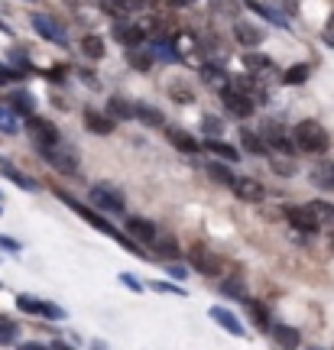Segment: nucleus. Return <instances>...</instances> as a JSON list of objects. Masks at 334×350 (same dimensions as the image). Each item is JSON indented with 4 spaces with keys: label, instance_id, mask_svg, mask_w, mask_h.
Instances as JSON below:
<instances>
[{
    "label": "nucleus",
    "instance_id": "1",
    "mask_svg": "<svg viewBox=\"0 0 334 350\" xmlns=\"http://www.w3.org/2000/svg\"><path fill=\"white\" fill-rule=\"evenodd\" d=\"M292 143H296V150L309 152V156H322L331 146V137H328V130L318 120H302V124H296Z\"/></svg>",
    "mask_w": 334,
    "mask_h": 350
},
{
    "label": "nucleus",
    "instance_id": "2",
    "mask_svg": "<svg viewBox=\"0 0 334 350\" xmlns=\"http://www.w3.org/2000/svg\"><path fill=\"white\" fill-rule=\"evenodd\" d=\"M55 198L62 201V204H68V208H72V211L78 214L81 221H88V224L94 227V230H101V234H107V237H114V234H117V227H114L111 221H107V217H104V214L98 211V208H88V204H81V201L72 198V195H68L65 188H55Z\"/></svg>",
    "mask_w": 334,
    "mask_h": 350
},
{
    "label": "nucleus",
    "instance_id": "3",
    "mask_svg": "<svg viewBox=\"0 0 334 350\" xmlns=\"http://www.w3.org/2000/svg\"><path fill=\"white\" fill-rule=\"evenodd\" d=\"M88 198H91V204H94L98 211H107V214H124V208H127L124 191H120L117 185H111V182H101V185H91V191H88Z\"/></svg>",
    "mask_w": 334,
    "mask_h": 350
},
{
    "label": "nucleus",
    "instance_id": "4",
    "mask_svg": "<svg viewBox=\"0 0 334 350\" xmlns=\"http://www.w3.org/2000/svg\"><path fill=\"white\" fill-rule=\"evenodd\" d=\"M42 152V159L55 169V172H62V175H72L75 169H78V150L75 146H68V143H52V146H46V150H39Z\"/></svg>",
    "mask_w": 334,
    "mask_h": 350
},
{
    "label": "nucleus",
    "instance_id": "5",
    "mask_svg": "<svg viewBox=\"0 0 334 350\" xmlns=\"http://www.w3.org/2000/svg\"><path fill=\"white\" fill-rule=\"evenodd\" d=\"M26 133H29V139H33V146L36 150H46V146H52V143H59V126L52 124V120H46V117H36V113H29L26 117Z\"/></svg>",
    "mask_w": 334,
    "mask_h": 350
},
{
    "label": "nucleus",
    "instance_id": "6",
    "mask_svg": "<svg viewBox=\"0 0 334 350\" xmlns=\"http://www.w3.org/2000/svg\"><path fill=\"white\" fill-rule=\"evenodd\" d=\"M16 308L26 314H36V318H49V321H62L65 318V308L55 305V301H46V299H36V295H16Z\"/></svg>",
    "mask_w": 334,
    "mask_h": 350
},
{
    "label": "nucleus",
    "instance_id": "7",
    "mask_svg": "<svg viewBox=\"0 0 334 350\" xmlns=\"http://www.w3.org/2000/svg\"><path fill=\"white\" fill-rule=\"evenodd\" d=\"M29 23H33V29H36V36H42L46 42H55V46H65V42H68V29H65V23H59L55 16L36 13Z\"/></svg>",
    "mask_w": 334,
    "mask_h": 350
},
{
    "label": "nucleus",
    "instance_id": "8",
    "mask_svg": "<svg viewBox=\"0 0 334 350\" xmlns=\"http://www.w3.org/2000/svg\"><path fill=\"white\" fill-rule=\"evenodd\" d=\"M188 262H192V269L201 275H221L224 262L218 253H211L208 247H201V243H195L192 250H188Z\"/></svg>",
    "mask_w": 334,
    "mask_h": 350
},
{
    "label": "nucleus",
    "instance_id": "9",
    "mask_svg": "<svg viewBox=\"0 0 334 350\" xmlns=\"http://www.w3.org/2000/svg\"><path fill=\"white\" fill-rule=\"evenodd\" d=\"M221 104H224V111L231 113V117H237V120H247L250 113H253V100L244 94V91H237V88H221Z\"/></svg>",
    "mask_w": 334,
    "mask_h": 350
},
{
    "label": "nucleus",
    "instance_id": "10",
    "mask_svg": "<svg viewBox=\"0 0 334 350\" xmlns=\"http://www.w3.org/2000/svg\"><path fill=\"white\" fill-rule=\"evenodd\" d=\"M260 137H263V143H266L270 150H276V152H289V156H296V143H292V137H289V133H285V130H283L279 124H276V120H263Z\"/></svg>",
    "mask_w": 334,
    "mask_h": 350
},
{
    "label": "nucleus",
    "instance_id": "11",
    "mask_svg": "<svg viewBox=\"0 0 334 350\" xmlns=\"http://www.w3.org/2000/svg\"><path fill=\"white\" fill-rule=\"evenodd\" d=\"M283 214H285V221L292 224V230H305V234L322 230V227H318V217L311 211V204H289Z\"/></svg>",
    "mask_w": 334,
    "mask_h": 350
},
{
    "label": "nucleus",
    "instance_id": "12",
    "mask_svg": "<svg viewBox=\"0 0 334 350\" xmlns=\"http://www.w3.org/2000/svg\"><path fill=\"white\" fill-rule=\"evenodd\" d=\"M111 36L120 42V46H140V42H146V26L143 23H127V20H120V23H114Z\"/></svg>",
    "mask_w": 334,
    "mask_h": 350
},
{
    "label": "nucleus",
    "instance_id": "13",
    "mask_svg": "<svg viewBox=\"0 0 334 350\" xmlns=\"http://www.w3.org/2000/svg\"><path fill=\"white\" fill-rule=\"evenodd\" d=\"M231 188L237 191V198L247 201V204H260V201L266 198V188H263L257 178H250V175H237Z\"/></svg>",
    "mask_w": 334,
    "mask_h": 350
},
{
    "label": "nucleus",
    "instance_id": "14",
    "mask_svg": "<svg viewBox=\"0 0 334 350\" xmlns=\"http://www.w3.org/2000/svg\"><path fill=\"white\" fill-rule=\"evenodd\" d=\"M244 65H247V72H253V75L260 78L263 85L272 81V78H279V68H276L266 55H260V52H247V55H244Z\"/></svg>",
    "mask_w": 334,
    "mask_h": 350
},
{
    "label": "nucleus",
    "instance_id": "15",
    "mask_svg": "<svg viewBox=\"0 0 334 350\" xmlns=\"http://www.w3.org/2000/svg\"><path fill=\"white\" fill-rule=\"evenodd\" d=\"M166 137H169V143H172L179 152H185V156H198L201 152V143L188 130H182V126H166Z\"/></svg>",
    "mask_w": 334,
    "mask_h": 350
},
{
    "label": "nucleus",
    "instance_id": "16",
    "mask_svg": "<svg viewBox=\"0 0 334 350\" xmlns=\"http://www.w3.org/2000/svg\"><path fill=\"white\" fill-rule=\"evenodd\" d=\"M234 39L240 42V46L253 49V46H260L263 39H266V33H263L257 23H244V20H234Z\"/></svg>",
    "mask_w": 334,
    "mask_h": 350
},
{
    "label": "nucleus",
    "instance_id": "17",
    "mask_svg": "<svg viewBox=\"0 0 334 350\" xmlns=\"http://www.w3.org/2000/svg\"><path fill=\"white\" fill-rule=\"evenodd\" d=\"M146 49L153 52V59H156V62H179V59H182V52H179V46H175V42H169V39H149L146 42Z\"/></svg>",
    "mask_w": 334,
    "mask_h": 350
},
{
    "label": "nucleus",
    "instance_id": "18",
    "mask_svg": "<svg viewBox=\"0 0 334 350\" xmlns=\"http://www.w3.org/2000/svg\"><path fill=\"white\" fill-rule=\"evenodd\" d=\"M211 321L221 325L224 331L234 334V338H247V334H244V325H240V318H237L231 308H211Z\"/></svg>",
    "mask_w": 334,
    "mask_h": 350
},
{
    "label": "nucleus",
    "instance_id": "19",
    "mask_svg": "<svg viewBox=\"0 0 334 350\" xmlns=\"http://www.w3.org/2000/svg\"><path fill=\"white\" fill-rule=\"evenodd\" d=\"M127 65L136 68V72H149L156 59H153V52L146 49V42H140V46H127Z\"/></svg>",
    "mask_w": 334,
    "mask_h": 350
},
{
    "label": "nucleus",
    "instance_id": "20",
    "mask_svg": "<svg viewBox=\"0 0 334 350\" xmlns=\"http://www.w3.org/2000/svg\"><path fill=\"white\" fill-rule=\"evenodd\" d=\"M127 234L133 240H140V243H149V240L156 237V224L146 221V217H140V214H133V217H127Z\"/></svg>",
    "mask_w": 334,
    "mask_h": 350
},
{
    "label": "nucleus",
    "instance_id": "21",
    "mask_svg": "<svg viewBox=\"0 0 334 350\" xmlns=\"http://www.w3.org/2000/svg\"><path fill=\"white\" fill-rule=\"evenodd\" d=\"M149 247H153V250H156V256H159V260H179V240L172 237V234H159V230H156V237L149 240Z\"/></svg>",
    "mask_w": 334,
    "mask_h": 350
},
{
    "label": "nucleus",
    "instance_id": "22",
    "mask_svg": "<svg viewBox=\"0 0 334 350\" xmlns=\"http://www.w3.org/2000/svg\"><path fill=\"white\" fill-rule=\"evenodd\" d=\"M201 150L214 152V156H218V159H224V163H240V150H237V146H231V143H224V139H218V137H208L205 143H201Z\"/></svg>",
    "mask_w": 334,
    "mask_h": 350
},
{
    "label": "nucleus",
    "instance_id": "23",
    "mask_svg": "<svg viewBox=\"0 0 334 350\" xmlns=\"http://www.w3.org/2000/svg\"><path fill=\"white\" fill-rule=\"evenodd\" d=\"M309 178H311V185L318 188V191H334V163H318L315 169L309 172Z\"/></svg>",
    "mask_w": 334,
    "mask_h": 350
},
{
    "label": "nucleus",
    "instance_id": "24",
    "mask_svg": "<svg viewBox=\"0 0 334 350\" xmlns=\"http://www.w3.org/2000/svg\"><path fill=\"white\" fill-rule=\"evenodd\" d=\"M114 124H117V120H111L107 113H98L94 107H88V111H85V126L91 130V133H98V137L114 133Z\"/></svg>",
    "mask_w": 334,
    "mask_h": 350
},
{
    "label": "nucleus",
    "instance_id": "25",
    "mask_svg": "<svg viewBox=\"0 0 334 350\" xmlns=\"http://www.w3.org/2000/svg\"><path fill=\"white\" fill-rule=\"evenodd\" d=\"M0 175H3V178H10L13 185L23 188V191H39V182H36V178H29V175H23L20 169H13V165L7 163V159L0 163Z\"/></svg>",
    "mask_w": 334,
    "mask_h": 350
},
{
    "label": "nucleus",
    "instance_id": "26",
    "mask_svg": "<svg viewBox=\"0 0 334 350\" xmlns=\"http://www.w3.org/2000/svg\"><path fill=\"white\" fill-rule=\"evenodd\" d=\"M240 146H244V152H253V156H270V146H266L260 133H253L250 126H240Z\"/></svg>",
    "mask_w": 334,
    "mask_h": 350
},
{
    "label": "nucleus",
    "instance_id": "27",
    "mask_svg": "<svg viewBox=\"0 0 334 350\" xmlns=\"http://www.w3.org/2000/svg\"><path fill=\"white\" fill-rule=\"evenodd\" d=\"M107 117H111V120H133V117H136V107L127 98L114 94V98L107 100Z\"/></svg>",
    "mask_w": 334,
    "mask_h": 350
},
{
    "label": "nucleus",
    "instance_id": "28",
    "mask_svg": "<svg viewBox=\"0 0 334 350\" xmlns=\"http://www.w3.org/2000/svg\"><path fill=\"white\" fill-rule=\"evenodd\" d=\"M7 100H10V111L20 113V117H29V113H36V98H33L29 91H13Z\"/></svg>",
    "mask_w": 334,
    "mask_h": 350
},
{
    "label": "nucleus",
    "instance_id": "29",
    "mask_svg": "<svg viewBox=\"0 0 334 350\" xmlns=\"http://www.w3.org/2000/svg\"><path fill=\"white\" fill-rule=\"evenodd\" d=\"M201 78H205V85H211L214 91H221V88L231 85V78L224 75V68L214 62H201Z\"/></svg>",
    "mask_w": 334,
    "mask_h": 350
},
{
    "label": "nucleus",
    "instance_id": "30",
    "mask_svg": "<svg viewBox=\"0 0 334 350\" xmlns=\"http://www.w3.org/2000/svg\"><path fill=\"white\" fill-rule=\"evenodd\" d=\"M270 334H272V340H276V344H283V347H298V344H302V334H298L296 327H289V325H272Z\"/></svg>",
    "mask_w": 334,
    "mask_h": 350
},
{
    "label": "nucleus",
    "instance_id": "31",
    "mask_svg": "<svg viewBox=\"0 0 334 350\" xmlns=\"http://www.w3.org/2000/svg\"><path fill=\"white\" fill-rule=\"evenodd\" d=\"M247 314H250V321L260 327V331H270V327H272L270 308H266L263 301H250V299H247Z\"/></svg>",
    "mask_w": 334,
    "mask_h": 350
},
{
    "label": "nucleus",
    "instance_id": "32",
    "mask_svg": "<svg viewBox=\"0 0 334 350\" xmlns=\"http://www.w3.org/2000/svg\"><path fill=\"white\" fill-rule=\"evenodd\" d=\"M309 75H311V68L305 62H296V65H289L283 75H279V81L283 85H305L309 81Z\"/></svg>",
    "mask_w": 334,
    "mask_h": 350
},
{
    "label": "nucleus",
    "instance_id": "33",
    "mask_svg": "<svg viewBox=\"0 0 334 350\" xmlns=\"http://www.w3.org/2000/svg\"><path fill=\"white\" fill-rule=\"evenodd\" d=\"M136 107V120H143L146 126H166V117H162L159 107H153V104H133Z\"/></svg>",
    "mask_w": 334,
    "mask_h": 350
},
{
    "label": "nucleus",
    "instance_id": "34",
    "mask_svg": "<svg viewBox=\"0 0 334 350\" xmlns=\"http://www.w3.org/2000/svg\"><path fill=\"white\" fill-rule=\"evenodd\" d=\"M16 340H20V325L7 314H0V347H10Z\"/></svg>",
    "mask_w": 334,
    "mask_h": 350
},
{
    "label": "nucleus",
    "instance_id": "35",
    "mask_svg": "<svg viewBox=\"0 0 334 350\" xmlns=\"http://www.w3.org/2000/svg\"><path fill=\"white\" fill-rule=\"evenodd\" d=\"M311 211H315V217H318V227H328V230H334V204L331 201H309Z\"/></svg>",
    "mask_w": 334,
    "mask_h": 350
},
{
    "label": "nucleus",
    "instance_id": "36",
    "mask_svg": "<svg viewBox=\"0 0 334 350\" xmlns=\"http://www.w3.org/2000/svg\"><path fill=\"white\" fill-rule=\"evenodd\" d=\"M205 169H208V175L218 182V185H234L237 175L231 172V163H208Z\"/></svg>",
    "mask_w": 334,
    "mask_h": 350
},
{
    "label": "nucleus",
    "instance_id": "37",
    "mask_svg": "<svg viewBox=\"0 0 334 350\" xmlns=\"http://www.w3.org/2000/svg\"><path fill=\"white\" fill-rule=\"evenodd\" d=\"M247 10H253L257 16H263V20H270V23H276L279 29H289V23L283 20V13L270 10V7H263V3H253V0H247Z\"/></svg>",
    "mask_w": 334,
    "mask_h": 350
},
{
    "label": "nucleus",
    "instance_id": "38",
    "mask_svg": "<svg viewBox=\"0 0 334 350\" xmlns=\"http://www.w3.org/2000/svg\"><path fill=\"white\" fill-rule=\"evenodd\" d=\"M221 295H227V299H237V301H247V286L240 282V279H224L221 282Z\"/></svg>",
    "mask_w": 334,
    "mask_h": 350
},
{
    "label": "nucleus",
    "instance_id": "39",
    "mask_svg": "<svg viewBox=\"0 0 334 350\" xmlns=\"http://www.w3.org/2000/svg\"><path fill=\"white\" fill-rule=\"evenodd\" d=\"M81 52H85L88 59H104V39L94 36V33H88L81 39Z\"/></svg>",
    "mask_w": 334,
    "mask_h": 350
},
{
    "label": "nucleus",
    "instance_id": "40",
    "mask_svg": "<svg viewBox=\"0 0 334 350\" xmlns=\"http://www.w3.org/2000/svg\"><path fill=\"white\" fill-rule=\"evenodd\" d=\"M0 133H7V137L20 133V120H16V113L10 107H0Z\"/></svg>",
    "mask_w": 334,
    "mask_h": 350
},
{
    "label": "nucleus",
    "instance_id": "41",
    "mask_svg": "<svg viewBox=\"0 0 334 350\" xmlns=\"http://www.w3.org/2000/svg\"><path fill=\"white\" fill-rule=\"evenodd\" d=\"M270 165H272V172H279V175H296V159L289 152H279L276 159H270Z\"/></svg>",
    "mask_w": 334,
    "mask_h": 350
},
{
    "label": "nucleus",
    "instance_id": "42",
    "mask_svg": "<svg viewBox=\"0 0 334 350\" xmlns=\"http://www.w3.org/2000/svg\"><path fill=\"white\" fill-rule=\"evenodd\" d=\"M10 65L16 68V72H23V75H29V72H33V62H29L26 49H10Z\"/></svg>",
    "mask_w": 334,
    "mask_h": 350
},
{
    "label": "nucleus",
    "instance_id": "43",
    "mask_svg": "<svg viewBox=\"0 0 334 350\" xmlns=\"http://www.w3.org/2000/svg\"><path fill=\"white\" fill-rule=\"evenodd\" d=\"M221 130H224L221 117H211V113L201 117V133H205V137H221Z\"/></svg>",
    "mask_w": 334,
    "mask_h": 350
},
{
    "label": "nucleus",
    "instance_id": "44",
    "mask_svg": "<svg viewBox=\"0 0 334 350\" xmlns=\"http://www.w3.org/2000/svg\"><path fill=\"white\" fill-rule=\"evenodd\" d=\"M211 7H214V13H224V16H231V20H237V13H240V3H237V0H211Z\"/></svg>",
    "mask_w": 334,
    "mask_h": 350
},
{
    "label": "nucleus",
    "instance_id": "45",
    "mask_svg": "<svg viewBox=\"0 0 334 350\" xmlns=\"http://www.w3.org/2000/svg\"><path fill=\"white\" fill-rule=\"evenodd\" d=\"M114 7L120 13H140V10H146V3L149 0H111Z\"/></svg>",
    "mask_w": 334,
    "mask_h": 350
},
{
    "label": "nucleus",
    "instance_id": "46",
    "mask_svg": "<svg viewBox=\"0 0 334 350\" xmlns=\"http://www.w3.org/2000/svg\"><path fill=\"white\" fill-rule=\"evenodd\" d=\"M23 72H16L13 65H0V85H10V81H20Z\"/></svg>",
    "mask_w": 334,
    "mask_h": 350
},
{
    "label": "nucleus",
    "instance_id": "47",
    "mask_svg": "<svg viewBox=\"0 0 334 350\" xmlns=\"http://www.w3.org/2000/svg\"><path fill=\"white\" fill-rule=\"evenodd\" d=\"M172 98L179 100V104H192L195 94H192V88H185V85H172Z\"/></svg>",
    "mask_w": 334,
    "mask_h": 350
},
{
    "label": "nucleus",
    "instance_id": "48",
    "mask_svg": "<svg viewBox=\"0 0 334 350\" xmlns=\"http://www.w3.org/2000/svg\"><path fill=\"white\" fill-rule=\"evenodd\" d=\"M149 288L166 292V295H185V288H182V286H172V282H149Z\"/></svg>",
    "mask_w": 334,
    "mask_h": 350
},
{
    "label": "nucleus",
    "instance_id": "49",
    "mask_svg": "<svg viewBox=\"0 0 334 350\" xmlns=\"http://www.w3.org/2000/svg\"><path fill=\"white\" fill-rule=\"evenodd\" d=\"M120 282H124V286L130 288V292H143V282H140V279H136L133 273H120Z\"/></svg>",
    "mask_w": 334,
    "mask_h": 350
},
{
    "label": "nucleus",
    "instance_id": "50",
    "mask_svg": "<svg viewBox=\"0 0 334 350\" xmlns=\"http://www.w3.org/2000/svg\"><path fill=\"white\" fill-rule=\"evenodd\" d=\"M166 273L172 275V279H185V275H188V269H185V266H179V262H175V260H169V266H166Z\"/></svg>",
    "mask_w": 334,
    "mask_h": 350
},
{
    "label": "nucleus",
    "instance_id": "51",
    "mask_svg": "<svg viewBox=\"0 0 334 350\" xmlns=\"http://www.w3.org/2000/svg\"><path fill=\"white\" fill-rule=\"evenodd\" d=\"M0 250H7V253H20V240L3 237V234H0Z\"/></svg>",
    "mask_w": 334,
    "mask_h": 350
},
{
    "label": "nucleus",
    "instance_id": "52",
    "mask_svg": "<svg viewBox=\"0 0 334 350\" xmlns=\"http://www.w3.org/2000/svg\"><path fill=\"white\" fill-rule=\"evenodd\" d=\"M322 39H324V42H328V46H334V13H331V20H328V26H324Z\"/></svg>",
    "mask_w": 334,
    "mask_h": 350
},
{
    "label": "nucleus",
    "instance_id": "53",
    "mask_svg": "<svg viewBox=\"0 0 334 350\" xmlns=\"http://www.w3.org/2000/svg\"><path fill=\"white\" fill-rule=\"evenodd\" d=\"M78 78H81V81H85L88 88H101V81H98V78H91V72H85V68L78 72Z\"/></svg>",
    "mask_w": 334,
    "mask_h": 350
},
{
    "label": "nucleus",
    "instance_id": "54",
    "mask_svg": "<svg viewBox=\"0 0 334 350\" xmlns=\"http://www.w3.org/2000/svg\"><path fill=\"white\" fill-rule=\"evenodd\" d=\"M46 78H49V81H62V68H49Z\"/></svg>",
    "mask_w": 334,
    "mask_h": 350
},
{
    "label": "nucleus",
    "instance_id": "55",
    "mask_svg": "<svg viewBox=\"0 0 334 350\" xmlns=\"http://www.w3.org/2000/svg\"><path fill=\"white\" fill-rule=\"evenodd\" d=\"M23 350H46V344H36V340H29V344H20Z\"/></svg>",
    "mask_w": 334,
    "mask_h": 350
},
{
    "label": "nucleus",
    "instance_id": "56",
    "mask_svg": "<svg viewBox=\"0 0 334 350\" xmlns=\"http://www.w3.org/2000/svg\"><path fill=\"white\" fill-rule=\"evenodd\" d=\"M195 0H169V7H192Z\"/></svg>",
    "mask_w": 334,
    "mask_h": 350
},
{
    "label": "nucleus",
    "instance_id": "57",
    "mask_svg": "<svg viewBox=\"0 0 334 350\" xmlns=\"http://www.w3.org/2000/svg\"><path fill=\"white\" fill-rule=\"evenodd\" d=\"M49 347H52V350H68V344H65V340H52Z\"/></svg>",
    "mask_w": 334,
    "mask_h": 350
},
{
    "label": "nucleus",
    "instance_id": "58",
    "mask_svg": "<svg viewBox=\"0 0 334 350\" xmlns=\"http://www.w3.org/2000/svg\"><path fill=\"white\" fill-rule=\"evenodd\" d=\"M0 33H7V36H10L13 29H10V26H7V23H3V20H0Z\"/></svg>",
    "mask_w": 334,
    "mask_h": 350
},
{
    "label": "nucleus",
    "instance_id": "59",
    "mask_svg": "<svg viewBox=\"0 0 334 350\" xmlns=\"http://www.w3.org/2000/svg\"><path fill=\"white\" fill-rule=\"evenodd\" d=\"M331 250H334V230H331Z\"/></svg>",
    "mask_w": 334,
    "mask_h": 350
},
{
    "label": "nucleus",
    "instance_id": "60",
    "mask_svg": "<svg viewBox=\"0 0 334 350\" xmlns=\"http://www.w3.org/2000/svg\"><path fill=\"white\" fill-rule=\"evenodd\" d=\"M26 3H36V0H26Z\"/></svg>",
    "mask_w": 334,
    "mask_h": 350
},
{
    "label": "nucleus",
    "instance_id": "61",
    "mask_svg": "<svg viewBox=\"0 0 334 350\" xmlns=\"http://www.w3.org/2000/svg\"><path fill=\"white\" fill-rule=\"evenodd\" d=\"M0 198H3V195H0Z\"/></svg>",
    "mask_w": 334,
    "mask_h": 350
}]
</instances>
